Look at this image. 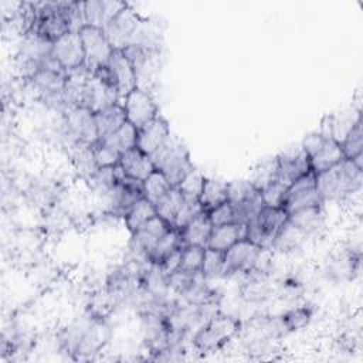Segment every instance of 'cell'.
Masks as SVG:
<instances>
[{
    "label": "cell",
    "instance_id": "1f68e13d",
    "mask_svg": "<svg viewBox=\"0 0 363 363\" xmlns=\"http://www.w3.org/2000/svg\"><path fill=\"white\" fill-rule=\"evenodd\" d=\"M200 272L206 279L224 277V252L206 247Z\"/></svg>",
    "mask_w": 363,
    "mask_h": 363
},
{
    "label": "cell",
    "instance_id": "5b68a950",
    "mask_svg": "<svg viewBox=\"0 0 363 363\" xmlns=\"http://www.w3.org/2000/svg\"><path fill=\"white\" fill-rule=\"evenodd\" d=\"M240 330V322L228 315L217 313L196 332L193 345L197 350L210 353L221 349Z\"/></svg>",
    "mask_w": 363,
    "mask_h": 363
},
{
    "label": "cell",
    "instance_id": "7bdbcfd3",
    "mask_svg": "<svg viewBox=\"0 0 363 363\" xmlns=\"http://www.w3.org/2000/svg\"><path fill=\"white\" fill-rule=\"evenodd\" d=\"M182 248H183V247L174 250L173 252H170L167 257H164V258L157 264L166 277H169L170 274H173L174 271H177V269L180 268Z\"/></svg>",
    "mask_w": 363,
    "mask_h": 363
},
{
    "label": "cell",
    "instance_id": "74e56055",
    "mask_svg": "<svg viewBox=\"0 0 363 363\" xmlns=\"http://www.w3.org/2000/svg\"><path fill=\"white\" fill-rule=\"evenodd\" d=\"M92 147H94V156L98 167H113L119 164L121 153L112 146L98 140L96 143L92 145Z\"/></svg>",
    "mask_w": 363,
    "mask_h": 363
},
{
    "label": "cell",
    "instance_id": "836d02e7",
    "mask_svg": "<svg viewBox=\"0 0 363 363\" xmlns=\"http://www.w3.org/2000/svg\"><path fill=\"white\" fill-rule=\"evenodd\" d=\"M228 190V203L237 204L245 201L259 193V190L250 180H233L227 183Z\"/></svg>",
    "mask_w": 363,
    "mask_h": 363
},
{
    "label": "cell",
    "instance_id": "60d3db41",
    "mask_svg": "<svg viewBox=\"0 0 363 363\" xmlns=\"http://www.w3.org/2000/svg\"><path fill=\"white\" fill-rule=\"evenodd\" d=\"M84 16L86 26H95L104 28L105 26V10L104 0L84 1Z\"/></svg>",
    "mask_w": 363,
    "mask_h": 363
},
{
    "label": "cell",
    "instance_id": "f1b7e54d",
    "mask_svg": "<svg viewBox=\"0 0 363 363\" xmlns=\"http://www.w3.org/2000/svg\"><path fill=\"white\" fill-rule=\"evenodd\" d=\"M101 142H105L106 145L112 146L113 149H116L122 155L123 152H126L132 147H136V145H138V129L132 123L125 122L115 133L102 139Z\"/></svg>",
    "mask_w": 363,
    "mask_h": 363
},
{
    "label": "cell",
    "instance_id": "8d00e7d4",
    "mask_svg": "<svg viewBox=\"0 0 363 363\" xmlns=\"http://www.w3.org/2000/svg\"><path fill=\"white\" fill-rule=\"evenodd\" d=\"M204 180H206V177L199 170L191 169L177 187L182 191L183 197H186V199H199L200 194H201V190H203Z\"/></svg>",
    "mask_w": 363,
    "mask_h": 363
},
{
    "label": "cell",
    "instance_id": "6da1fadb",
    "mask_svg": "<svg viewBox=\"0 0 363 363\" xmlns=\"http://www.w3.org/2000/svg\"><path fill=\"white\" fill-rule=\"evenodd\" d=\"M363 169L353 160L343 159L335 166L316 174V189L325 201H345L352 194L362 190Z\"/></svg>",
    "mask_w": 363,
    "mask_h": 363
},
{
    "label": "cell",
    "instance_id": "ab89813d",
    "mask_svg": "<svg viewBox=\"0 0 363 363\" xmlns=\"http://www.w3.org/2000/svg\"><path fill=\"white\" fill-rule=\"evenodd\" d=\"M203 210L199 199H186L176 216V220L173 223V227L177 230H182L190 220H193L197 214H200Z\"/></svg>",
    "mask_w": 363,
    "mask_h": 363
},
{
    "label": "cell",
    "instance_id": "7c38bea8",
    "mask_svg": "<svg viewBox=\"0 0 363 363\" xmlns=\"http://www.w3.org/2000/svg\"><path fill=\"white\" fill-rule=\"evenodd\" d=\"M142 18L128 4L102 28L113 48L126 47L138 30Z\"/></svg>",
    "mask_w": 363,
    "mask_h": 363
},
{
    "label": "cell",
    "instance_id": "4316f807",
    "mask_svg": "<svg viewBox=\"0 0 363 363\" xmlns=\"http://www.w3.org/2000/svg\"><path fill=\"white\" fill-rule=\"evenodd\" d=\"M184 201V197L179 187H172L164 197L156 204V213L157 216L164 220L169 225L173 227V223L176 220V216Z\"/></svg>",
    "mask_w": 363,
    "mask_h": 363
},
{
    "label": "cell",
    "instance_id": "7402d4cb",
    "mask_svg": "<svg viewBox=\"0 0 363 363\" xmlns=\"http://www.w3.org/2000/svg\"><path fill=\"white\" fill-rule=\"evenodd\" d=\"M323 216L325 214H323L322 206H318V207H308V208L298 210L289 214L288 220L309 237L312 234H316L323 227V221H325Z\"/></svg>",
    "mask_w": 363,
    "mask_h": 363
},
{
    "label": "cell",
    "instance_id": "8992f818",
    "mask_svg": "<svg viewBox=\"0 0 363 363\" xmlns=\"http://www.w3.org/2000/svg\"><path fill=\"white\" fill-rule=\"evenodd\" d=\"M79 37L84 47V68L94 74L96 69L106 67L113 51L105 31L95 26H84L79 31Z\"/></svg>",
    "mask_w": 363,
    "mask_h": 363
},
{
    "label": "cell",
    "instance_id": "603a6c76",
    "mask_svg": "<svg viewBox=\"0 0 363 363\" xmlns=\"http://www.w3.org/2000/svg\"><path fill=\"white\" fill-rule=\"evenodd\" d=\"M155 216H157L156 206L152 201H149L146 197H140L133 203V206L125 214L123 217L125 227L132 234L138 231L143 224H146Z\"/></svg>",
    "mask_w": 363,
    "mask_h": 363
},
{
    "label": "cell",
    "instance_id": "d4e9b609",
    "mask_svg": "<svg viewBox=\"0 0 363 363\" xmlns=\"http://www.w3.org/2000/svg\"><path fill=\"white\" fill-rule=\"evenodd\" d=\"M308 238V235L301 231L298 227H295L289 220L285 223V225L281 228V231L277 234L271 250H278L282 252H289L298 250L303 241Z\"/></svg>",
    "mask_w": 363,
    "mask_h": 363
},
{
    "label": "cell",
    "instance_id": "9a60e30c",
    "mask_svg": "<svg viewBox=\"0 0 363 363\" xmlns=\"http://www.w3.org/2000/svg\"><path fill=\"white\" fill-rule=\"evenodd\" d=\"M170 135L172 133L167 121L159 115L153 121L138 129L136 146L146 155L152 156L170 138Z\"/></svg>",
    "mask_w": 363,
    "mask_h": 363
},
{
    "label": "cell",
    "instance_id": "d6986e66",
    "mask_svg": "<svg viewBox=\"0 0 363 363\" xmlns=\"http://www.w3.org/2000/svg\"><path fill=\"white\" fill-rule=\"evenodd\" d=\"M343 159H345V156H343L340 143L337 140H335L333 138H326L325 142L322 143V146L312 156H309L311 170L315 174H318V173L335 166L336 163H339Z\"/></svg>",
    "mask_w": 363,
    "mask_h": 363
},
{
    "label": "cell",
    "instance_id": "e0dca14e",
    "mask_svg": "<svg viewBox=\"0 0 363 363\" xmlns=\"http://www.w3.org/2000/svg\"><path fill=\"white\" fill-rule=\"evenodd\" d=\"M180 231L183 245H200L207 247L213 224L208 218L207 211H201L193 220H190Z\"/></svg>",
    "mask_w": 363,
    "mask_h": 363
},
{
    "label": "cell",
    "instance_id": "5bb4252c",
    "mask_svg": "<svg viewBox=\"0 0 363 363\" xmlns=\"http://www.w3.org/2000/svg\"><path fill=\"white\" fill-rule=\"evenodd\" d=\"M108 68L121 99H123L130 91L139 86L136 71L121 48H113L108 62Z\"/></svg>",
    "mask_w": 363,
    "mask_h": 363
},
{
    "label": "cell",
    "instance_id": "52a82bcc",
    "mask_svg": "<svg viewBox=\"0 0 363 363\" xmlns=\"http://www.w3.org/2000/svg\"><path fill=\"white\" fill-rule=\"evenodd\" d=\"M65 133L69 136L71 143L79 142L94 145L99 140L95 122V112L85 106L68 108L64 112Z\"/></svg>",
    "mask_w": 363,
    "mask_h": 363
},
{
    "label": "cell",
    "instance_id": "277c9868",
    "mask_svg": "<svg viewBox=\"0 0 363 363\" xmlns=\"http://www.w3.org/2000/svg\"><path fill=\"white\" fill-rule=\"evenodd\" d=\"M288 218L289 214L284 207L264 206V208L245 224V238L264 250H269Z\"/></svg>",
    "mask_w": 363,
    "mask_h": 363
},
{
    "label": "cell",
    "instance_id": "f546056e",
    "mask_svg": "<svg viewBox=\"0 0 363 363\" xmlns=\"http://www.w3.org/2000/svg\"><path fill=\"white\" fill-rule=\"evenodd\" d=\"M180 247H183L180 231L177 228L172 227L156 242L153 252L150 255V262L159 264L164 257H167L170 252H173L174 250H177Z\"/></svg>",
    "mask_w": 363,
    "mask_h": 363
},
{
    "label": "cell",
    "instance_id": "d590c367",
    "mask_svg": "<svg viewBox=\"0 0 363 363\" xmlns=\"http://www.w3.org/2000/svg\"><path fill=\"white\" fill-rule=\"evenodd\" d=\"M257 271V269H255ZM258 275H252L242 288V296L247 301H261L268 296L269 286L265 278L261 275V271H257Z\"/></svg>",
    "mask_w": 363,
    "mask_h": 363
},
{
    "label": "cell",
    "instance_id": "d6a6232c",
    "mask_svg": "<svg viewBox=\"0 0 363 363\" xmlns=\"http://www.w3.org/2000/svg\"><path fill=\"white\" fill-rule=\"evenodd\" d=\"M206 247L200 245H183L182 248V259H180V268L186 272H200L203 259H204Z\"/></svg>",
    "mask_w": 363,
    "mask_h": 363
},
{
    "label": "cell",
    "instance_id": "e575fe53",
    "mask_svg": "<svg viewBox=\"0 0 363 363\" xmlns=\"http://www.w3.org/2000/svg\"><path fill=\"white\" fill-rule=\"evenodd\" d=\"M282 322L288 332L303 329L312 319V311L308 306H298L288 311L282 318Z\"/></svg>",
    "mask_w": 363,
    "mask_h": 363
},
{
    "label": "cell",
    "instance_id": "ffe728a7",
    "mask_svg": "<svg viewBox=\"0 0 363 363\" xmlns=\"http://www.w3.org/2000/svg\"><path fill=\"white\" fill-rule=\"evenodd\" d=\"M245 238V224L230 223L213 227L207 247L225 252L238 240Z\"/></svg>",
    "mask_w": 363,
    "mask_h": 363
},
{
    "label": "cell",
    "instance_id": "b9f144b4",
    "mask_svg": "<svg viewBox=\"0 0 363 363\" xmlns=\"http://www.w3.org/2000/svg\"><path fill=\"white\" fill-rule=\"evenodd\" d=\"M207 214H208V218H210L213 227L224 225V224H230V223H235L234 210H233V206H231L228 201H225V203L217 206L216 208L210 210Z\"/></svg>",
    "mask_w": 363,
    "mask_h": 363
},
{
    "label": "cell",
    "instance_id": "4dcf8cb0",
    "mask_svg": "<svg viewBox=\"0 0 363 363\" xmlns=\"http://www.w3.org/2000/svg\"><path fill=\"white\" fill-rule=\"evenodd\" d=\"M340 147L345 159H354L359 155H363V128L362 119H359L352 129L340 140Z\"/></svg>",
    "mask_w": 363,
    "mask_h": 363
},
{
    "label": "cell",
    "instance_id": "cb8c5ba5",
    "mask_svg": "<svg viewBox=\"0 0 363 363\" xmlns=\"http://www.w3.org/2000/svg\"><path fill=\"white\" fill-rule=\"evenodd\" d=\"M228 200V190H227V182L210 179L206 177L201 194L199 197V201L204 211H210L216 208L217 206L225 203Z\"/></svg>",
    "mask_w": 363,
    "mask_h": 363
},
{
    "label": "cell",
    "instance_id": "2e32d148",
    "mask_svg": "<svg viewBox=\"0 0 363 363\" xmlns=\"http://www.w3.org/2000/svg\"><path fill=\"white\" fill-rule=\"evenodd\" d=\"M119 166L123 169L126 176L139 182H143L155 170L152 157L142 152L138 146L121 155Z\"/></svg>",
    "mask_w": 363,
    "mask_h": 363
},
{
    "label": "cell",
    "instance_id": "8fae6325",
    "mask_svg": "<svg viewBox=\"0 0 363 363\" xmlns=\"http://www.w3.org/2000/svg\"><path fill=\"white\" fill-rule=\"evenodd\" d=\"M51 57L68 74L84 67L85 55L78 31H69L52 43Z\"/></svg>",
    "mask_w": 363,
    "mask_h": 363
},
{
    "label": "cell",
    "instance_id": "44dd1931",
    "mask_svg": "<svg viewBox=\"0 0 363 363\" xmlns=\"http://www.w3.org/2000/svg\"><path fill=\"white\" fill-rule=\"evenodd\" d=\"M69 147H71V162L75 170L81 174V177H84L85 180H89L92 174L98 170L92 145L75 142V143H71Z\"/></svg>",
    "mask_w": 363,
    "mask_h": 363
},
{
    "label": "cell",
    "instance_id": "ac0fdd59",
    "mask_svg": "<svg viewBox=\"0 0 363 363\" xmlns=\"http://www.w3.org/2000/svg\"><path fill=\"white\" fill-rule=\"evenodd\" d=\"M95 122L99 140L115 133L125 122H128L122 102L113 104L108 108L95 112Z\"/></svg>",
    "mask_w": 363,
    "mask_h": 363
},
{
    "label": "cell",
    "instance_id": "9c48e42d",
    "mask_svg": "<svg viewBox=\"0 0 363 363\" xmlns=\"http://www.w3.org/2000/svg\"><path fill=\"white\" fill-rule=\"evenodd\" d=\"M123 109L126 113V121L132 123L136 129H140L156 116H159L157 105L153 96L145 88H135L123 98Z\"/></svg>",
    "mask_w": 363,
    "mask_h": 363
},
{
    "label": "cell",
    "instance_id": "484cf974",
    "mask_svg": "<svg viewBox=\"0 0 363 363\" xmlns=\"http://www.w3.org/2000/svg\"><path fill=\"white\" fill-rule=\"evenodd\" d=\"M142 184H143V197H146L155 206L172 189V184L169 183L167 177L160 170H156V169L142 182Z\"/></svg>",
    "mask_w": 363,
    "mask_h": 363
},
{
    "label": "cell",
    "instance_id": "4fadbf2b",
    "mask_svg": "<svg viewBox=\"0 0 363 363\" xmlns=\"http://www.w3.org/2000/svg\"><path fill=\"white\" fill-rule=\"evenodd\" d=\"M278 160V179L285 186H289L296 179L311 170V163L303 147L295 146L284 150L277 156Z\"/></svg>",
    "mask_w": 363,
    "mask_h": 363
},
{
    "label": "cell",
    "instance_id": "3957f363",
    "mask_svg": "<svg viewBox=\"0 0 363 363\" xmlns=\"http://www.w3.org/2000/svg\"><path fill=\"white\" fill-rule=\"evenodd\" d=\"M33 4L35 21L31 33L54 43L64 34L72 31L68 16V1H40Z\"/></svg>",
    "mask_w": 363,
    "mask_h": 363
},
{
    "label": "cell",
    "instance_id": "7a4b0ae2",
    "mask_svg": "<svg viewBox=\"0 0 363 363\" xmlns=\"http://www.w3.org/2000/svg\"><path fill=\"white\" fill-rule=\"evenodd\" d=\"M150 157L155 169L167 177L172 187H177L193 169L187 147L172 135Z\"/></svg>",
    "mask_w": 363,
    "mask_h": 363
},
{
    "label": "cell",
    "instance_id": "30bf717a",
    "mask_svg": "<svg viewBox=\"0 0 363 363\" xmlns=\"http://www.w3.org/2000/svg\"><path fill=\"white\" fill-rule=\"evenodd\" d=\"M264 248L251 242L247 238L238 240L224 252V277L238 272H251Z\"/></svg>",
    "mask_w": 363,
    "mask_h": 363
},
{
    "label": "cell",
    "instance_id": "f35d334b",
    "mask_svg": "<svg viewBox=\"0 0 363 363\" xmlns=\"http://www.w3.org/2000/svg\"><path fill=\"white\" fill-rule=\"evenodd\" d=\"M288 186L281 183L279 180H275L269 183L267 187L261 190V197L265 206L268 207H282L285 201V194H286Z\"/></svg>",
    "mask_w": 363,
    "mask_h": 363
},
{
    "label": "cell",
    "instance_id": "83f0119b",
    "mask_svg": "<svg viewBox=\"0 0 363 363\" xmlns=\"http://www.w3.org/2000/svg\"><path fill=\"white\" fill-rule=\"evenodd\" d=\"M278 179V160L275 157H268L261 162H258L251 173V177L248 179L259 191L267 187L269 183L275 182Z\"/></svg>",
    "mask_w": 363,
    "mask_h": 363
},
{
    "label": "cell",
    "instance_id": "ba28073f",
    "mask_svg": "<svg viewBox=\"0 0 363 363\" xmlns=\"http://www.w3.org/2000/svg\"><path fill=\"white\" fill-rule=\"evenodd\" d=\"M322 204L323 200L320 199L316 189V174L309 170L288 186L282 207L286 210L288 214H292L298 210L318 207Z\"/></svg>",
    "mask_w": 363,
    "mask_h": 363
}]
</instances>
